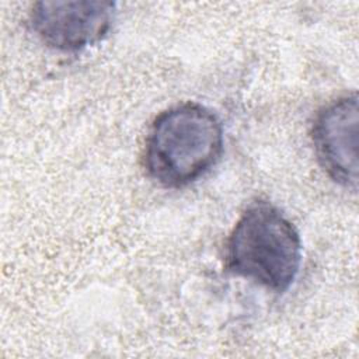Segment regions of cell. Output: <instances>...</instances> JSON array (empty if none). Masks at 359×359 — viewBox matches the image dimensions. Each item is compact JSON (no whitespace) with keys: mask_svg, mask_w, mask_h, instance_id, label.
<instances>
[{"mask_svg":"<svg viewBox=\"0 0 359 359\" xmlns=\"http://www.w3.org/2000/svg\"><path fill=\"white\" fill-rule=\"evenodd\" d=\"M223 146V126L217 115L205 105L182 102L163 111L151 122L143 164L157 185L185 188L217 164Z\"/></svg>","mask_w":359,"mask_h":359,"instance_id":"6da1fadb","label":"cell"},{"mask_svg":"<svg viewBox=\"0 0 359 359\" xmlns=\"http://www.w3.org/2000/svg\"><path fill=\"white\" fill-rule=\"evenodd\" d=\"M302 238L296 226L275 205L257 201L247 206L226 244V268L266 290L285 293L302 265Z\"/></svg>","mask_w":359,"mask_h":359,"instance_id":"7a4b0ae2","label":"cell"},{"mask_svg":"<svg viewBox=\"0 0 359 359\" xmlns=\"http://www.w3.org/2000/svg\"><path fill=\"white\" fill-rule=\"evenodd\" d=\"M358 126L356 93L323 107L311 126V143L318 164L334 182L353 192L359 180Z\"/></svg>","mask_w":359,"mask_h":359,"instance_id":"277c9868","label":"cell"},{"mask_svg":"<svg viewBox=\"0 0 359 359\" xmlns=\"http://www.w3.org/2000/svg\"><path fill=\"white\" fill-rule=\"evenodd\" d=\"M115 11V3L102 0L36 1L29 11V25L45 46L74 53L107 38Z\"/></svg>","mask_w":359,"mask_h":359,"instance_id":"3957f363","label":"cell"}]
</instances>
